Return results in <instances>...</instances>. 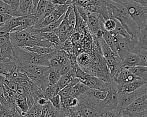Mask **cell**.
Here are the masks:
<instances>
[{
    "mask_svg": "<svg viewBox=\"0 0 147 117\" xmlns=\"http://www.w3.org/2000/svg\"><path fill=\"white\" fill-rule=\"evenodd\" d=\"M107 8L109 17L119 21L133 40L138 41L140 28L131 18L125 6L111 0H107Z\"/></svg>",
    "mask_w": 147,
    "mask_h": 117,
    "instance_id": "cell-1",
    "label": "cell"
},
{
    "mask_svg": "<svg viewBox=\"0 0 147 117\" xmlns=\"http://www.w3.org/2000/svg\"><path fill=\"white\" fill-rule=\"evenodd\" d=\"M13 62L18 68H22L33 65L49 67V60L52 53L39 54L29 51L24 48L12 46Z\"/></svg>",
    "mask_w": 147,
    "mask_h": 117,
    "instance_id": "cell-2",
    "label": "cell"
},
{
    "mask_svg": "<svg viewBox=\"0 0 147 117\" xmlns=\"http://www.w3.org/2000/svg\"><path fill=\"white\" fill-rule=\"evenodd\" d=\"M18 68V67H17ZM18 70L25 73L30 81L39 87L43 92L48 85V74L51 69L48 66L33 65L22 68Z\"/></svg>",
    "mask_w": 147,
    "mask_h": 117,
    "instance_id": "cell-3",
    "label": "cell"
},
{
    "mask_svg": "<svg viewBox=\"0 0 147 117\" xmlns=\"http://www.w3.org/2000/svg\"><path fill=\"white\" fill-rule=\"evenodd\" d=\"M122 5L126 9L129 14L138 26H147V7L129 0H111Z\"/></svg>",
    "mask_w": 147,
    "mask_h": 117,
    "instance_id": "cell-4",
    "label": "cell"
},
{
    "mask_svg": "<svg viewBox=\"0 0 147 117\" xmlns=\"http://www.w3.org/2000/svg\"><path fill=\"white\" fill-rule=\"evenodd\" d=\"M147 83L144 84L142 86L136 90L122 94L118 95V107L120 108H124L131 103L134 100L137 99L141 95L147 92Z\"/></svg>",
    "mask_w": 147,
    "mask_h": 117,
    "instance_id": "cell-5",
    "label": "cell"
},
{
    "mask_svg": "<svg viewBox=\"0 0 147 117\" xmlns=\"http://www.w3.org/2000/svg\"><path fill=\"white\" fill-rule=\"evenodd\" d=\"M130 68V67L121 66L112 77L111 82L117 85L118 91L124 84L132 81L138 77L131 73Z\"/></svg>",
    "mask_w": 147,
    "mask_h": 117,
    "instance_id": "cell-6",
    "label": "cell"
},
{
    "mask_svg": "<svg viewBox=\"0 0 147 117\" xmlns=\"http://www.w3.org/2000/svg\"><path fill=\"white\" fill-rule=\"evenodd\" d=\"M69 5L65 4L63 5H56L55 8L53 12L50 14L45 16L39 23L34 25L36 28H44L53 22L59 19L63 14L65 13Z\"/></svg>",
    "mask_w": 147,
    "mask_h": 117,
    "instance_id": "cell-7",
    "label": "cell"
},
{
    "mask_svg": "<svg viewBox=\"0 0 147 117\" xmlns=\"http://www.w3.org/2000/svg\"><path fill=\"white\" fill-rule=\"evenodd\" d=\"M121 110L127 114H136L147 110V92L141 95L126 107L121 108Z\"/></svg>",
    "mask_w": 147,
    "mask_h": 117,
    "instance_id": "cell-8",
    "label": "cell"
},
{
    "mask_svg": "<svg viewBox=\"0 0 147 117\" xmlns=\"http://www.w3.org/2000/svg\"><path fill=\"white\" fill-rule=\"evenodd\" d=\"M82 83L91 89H97L108 92L110 89L111 82H107L98 77L91 75L88 78L82 81Z\"/></svg>",
    "mask_w": 147,
    "mask_h": 117,
    "instance_id": "cell-9",
    "label": "cell"
},
{
    "mask_svg": "<svg viewBox=\"0 0 147 117\" xmlns=\"http://www.w3.org/2000/svg\"><path fill=\"white\" fill-rule=\"evenodd\" d=\"M6 58L13 60L12 44L9 33L0 37V60Z\"/></svg>",
    "mask_w": 147,
    "mask_h": 117,
    "instance_id": "cell-10",
    "label": "cell"
},
{
    "mask_svg": "<svg viewBox=\"0 0 147 117\" xmlns=\"http://www.w3.org/2000/svg\"><path fill=\"white\" fill-rule=\"evenodd\" d=\"M105 19L98 13H90L88 16L87 28L93 34H95L99 29H103V22Z\"/></svg>",
    "mask_w": 147,
    "mask_h": 117,
    "instance_id": "cell-11",
    "label": "cell"
},
{
    "mask_svg": "<svg viewBox=\"0 0 147 117\" xmlns=\"http://www.w3.org/2000/svg\"><path fill=\"white\" fill-rule=\"evenodd\" d=\"M116 46V53L120 59L122 60L124 57L130 52L128 44L126 38L117 34L115 38Z\"/></svg>",
    "mask_w": 147,
    "mask_h": 117,
    "instance_id": "cell-12",
    "label": "cell"
},
{
    "mask_svg": "<svg viewBox=\"0 0 147 117\" xmlns=\"http://www.w3.org/2000/svg\"><path fill=\"white\" fill-rule=\"evenodd\" d=\"M74 108L79 112L80 117H101L103 114L100 110L84 105L78 104Z\"/></svg>",
    "mask_w": 147,
    "mask_h": 117,
    "instance_id": "cell-13",
    "label": "cell"
},
{
    "mask_svg": "<svg viewBox=\"0 0 147 117\" xmlns=\"http://www.w3.org/2000/svg\"><path fill=\"white\" fill-rule=\"evenodd\" d=\"M0 117H22L20 111L14 104L7 103L0 105Z\"/></svg>",
    "mask_w": 147,
    "mask_h": 117,
    "instance_id": "cell-14",
    "label": "cell"
},
{
    "mask_svg": "<svg viewBox=\"0 0 147 117\" xmlns=\"http://www.w3.org/2000/svg\"><path fill=\"white\" fill-rule=\"evenodd\" d=\"M145 83L147 82H145L142 79L138 77L132 81L124 84L118 91V95L134 91L142 86Z\"/></svg>",
    "mask_w": 147,
    "mask_h": 117,
    "instance_id": "cell-15",
    "label": "cell"
},
{
    "mask_svg": "<svg viewBox=\"0 0 147 117\" xmlns=\"http://www.w3.org/2000/svg\"><path fill=\"white\" fill-rule=\"evenodd\" d=\"M14 103L20 111L21 115L22 116H25L26 112L29 108L26 98L25 96L20 95L17 93L15 97Z\"/></svg>",
    "mask_w": 147,
    "mask_h": 117,
    "instance_id": "cell-16",
    "label": "cell"
},
{
    "mask_svg": "<svg viewBox=\"0 0 147 117\" xmlns=\"http://www.w3.org/2000/svg\"><path fill=\"white\" fill-rule=\"evenodd\" d=\"M140 65V60L137 53L129 52L124 58L121 60L122 67H133Z\"/></svg>",
    "mask_w": 147,
    "mask_h": 117,
    "instance_id": "cell-17",
    "label": "cell"
},
{
    "mask_svg": "<svg viewBox=\"0 0 147 117\" xmlns=\"http://www.w3.org/2000/svg\"><path fill=\"white\" fill-rule=\"evenodd\" d=\"M16 65L13 60L6 58L0 60V74L5 76L11 74L14 69L16 68Z\"/></svg>",
    "mask_w": 147,
    "mask_h": 117,
    "instance_id": "cell-18",
    "label": "cell"
},
{
    "mask_svg": "<svg viewBox=\"0 0 147 117\" xmlns=\"http://www.w3.org/2000/svg\"><path fill=\"white\" fill-rule=\"evenodd\" d=\"M36 8L34 6L33 0H24L20 5L19 10L21 16H26L36 13Z\"/></svg>",
    "mask_w": 147,
    "mask_h": 117,
    "instance_id": "cell-19",
    "label": "cell"
},
{
    "mask_svg": "<svg viewBox=\"0 0 147 117\" xmlns=\"http://www.w3.org/2000/svg\"><path fill=\"white\" fill-rule=\"evenodd\" d=\"M29 51L34 52L39 54H48L54 52L61 48L58 46H51V47H44L38 46H33L32 47H25L22 48Z\"/></svg>",
    "mask_w": 147,
    "mask_h": 117,
    "instance_id": "cell-20",
    "label": "cell"
},
{
    "mask_svg": "<svg viewBox=\"0 0 147 117\" xmlns=\"http://www.w3.org/2000/svg\"><path fill=\"white\" fill-rule=\"evenodd\" d=\"M48 2V0H40L38 3H37L36 9V13H34V15L36 18V24H37L42 20L44 12L47 7Z\"/></svg>",
    "mask_w": 147,
    "mask_h": 117,
    "instance_id": "cell-21",
    "label": "cell"
},
{
    "mask_svg": "<svg viewBox=\"0 0 147 117\" xmlns=\"http://www.w3.org/2000/svg\"><path fill=\"white\" fill-rule=\"evenodd\" d=\"M69 115V111L67 109L60 108L57 110L52 105L48 109L45 117H67Z\"/></svg>",
    "mask_w": 147,
    "mask_h": 117,
    "instance_id": "cell-22",
    "label": "cell"
},
{
    "mask_svg": "<svg viewBox=\"0 0 147 117\" xmlns=\"http://www.w3.org/2000/svg\"><path fill=\"white\" fill-rule=\"evenodd\" d=\"M130 71L134 75L142 79L145 82H147V67L144 65H137L130 67Z\"/></svg>",
    "mask_w": 147,
    "mask_h": 117,
    "instance_id": "cell-23",
    "label": "cell"
},
{
    "mask_svg": "<svg viewBox=\"0 0 147 117\" xmlns=\"http://www.w3.org/2000/svg\"><path fill=\"white\" fill-rule=\"evenodd\" d=\"M91 88L87 87L82 82H79L75 84L72 89L71 95L77 98L86 93Z\"/></svg>",
    "mask_w": 147,
    "mask_h": 117,
    "instance_id": "cell-24",
    "label": "cell"
},
{
    "mask_svg": "<svg viewBox=\"0 0 147 117\" xmlns=\"http://www.w3.org/2000/svg\"><path fill=\"white\" fill-rule=\"evenodd\" d=\"M0 14H7L12 17H20L21 13L19 10H16L12 7L0 0Z\"/></svg>",
    "mask_w": 147,
    "mask_h": 117,
    "instance_id": "cell-25",
    "label": "cell"
},
{
    "mask_svg": "<svg viewBox=\"0 0 147 117\" xmlns=\"http://www.w3.org/2000/svg\"><path fill=\"white\" fill-rule=\"evenodd\" d=\"M74 78L75 77L74 76L71 69L67 73L61 75L58 82L57 83L60 89H61L65 86L70 84Z\"/></svg>",
    "mask_w": 147,
    "mask_h": 117,
    "instance_id": "cell-26",
    "label": "cell"
},
{
    "mask_svg": "<svg viewBox=\"0 0 147 117\" xmlns=\"http://www.w3.org/2000/svg\"><path fill=\"white\" fill-rule=\"evenodd\" d=\"M41 36H42L45 39L49 41L50 42L55 44L56 46L61 47V45L62 43L60 42V39L59 38V36L56 35L54 32H42L40 33Z\"/></svg>",
    "mask_w": 147,
    "mask_h": 117,
    "instance_id": "cell-27",
    "label": "cell"
},
{
    "mask_svg": "<svg viewBox=\"0 0 147 117\" xmlns=\"http://www.w3.org/2000/svg\"><path fill=\"white\" fill-rule=\"evenodd\" d=\"M147 26L140 28L138 42L141 48L147 49Z\"/></svg>",
    "mask_w": 147,
    "mask_h": 117,
    "instance_id": "cell-28",
    "label": "cell"
},
{
    "mask_svg": "<svg viewBox=\"0 0 147 117\" xmlns=\"http://www.w3.org/2000/svg\"><path fill=\"white\" fill-rule=\"evenodd\" d=\"M60 88L57 84V83L53 84V85H48L45 91H44V96L49 100V99L52 98V97L55 96L57 94H58Z\"/></svg>",
    "mask_w": 147,
    "mask_h": 117,
    "instance_id": "cell-29",
    "label": "cell"
},
{
    "mask_svg": "<svg viewBox=\"0 0 147 117\" xmlns=\"http://www.w3.org/2000/svg\"><path fill=\"white\" fill-rule=\"evenodd\" d=\"M42 107L36 102H34L26 112L25 117H40Z\"/></svg>",
    "mask_w": 147,
    "mask_h": 117,
    "instance_id": "cell-30",
    "label": "cell"
},
{
    "mask_svg": "<svg viewBox=\"0 0 147 117\" xmlns=\"http://www.w3.org/2000/svg\"><path fill=\"white\" fill-rule=\"evenodd\" d=\"M103 39L108 45V46L111 49V50L116 53L115 42L110 32L103 29Z\"/></svg>",
    "mask_w": 147,
    "mask_h": 117,
    "instance_id": "cell-31",
    "label": "cell"
},
{
    "mask_svg": "<svg viewBox=\"0 0 147 117\" xmlns=\"http://www.w3.org/2000/svg\"><path fill=\"white\" fill-rule=\"evenodd\" d=\"M61 74L60 73L59 69L56 68H51L48 74V85H53L56 84L60 77Z\"/></svg>",
    "mask_w": 147,
    "mask_h": 117,
    "instance_id": "cell-32",
    "label": "cell"
},
{
    "mask_svg": "<svg viewBox=\"0 0 147 117\" xmlns=\"http://www.w3.org/2000/svg\"><path fill=\"white\" fill-rule=\"evenodd\" d=\"M116 25L114 31L118 34L121 35V36L125 37L127 40H130L133 39L132 37L130 36V35L128 33V32L126 31V30L124 28V27L122 25V24L120 23L119 21L115 19Z\"/></svg>",
    "mask_w": 147,
    "mask_h": 117,
    "instance_id": "cell-33",
    "label": "cell"
},
{
    "mask_svg": "<svg viewBox=\"0 0 147 117\" xmlns=\"http://www.w3.org/2000/svg\"><path fill=\"white\" fill-rule=\"evenodd\" d=\"M116 23L115 19L113 18H107L103 21V29L107 32H112L115 30Z\"/></svg>",
    "mask_w": 147,
    "mask_h": 117,
    "instance_id": "cell-34",
    "label": "cell"
},
{
    "mask_svg": "<svg viewBox=\"0 0 147 117\" xmlns=\"http://www.w3.org/2000/svg\"><path fill=\"white\" fill-rule=\"evenodd\" d=\"M92 95L94 98L99 100L104 99L107 95V91H103L97 89H91Z\"/></svg>",
    "mask_w": 147,
    "mask_h": 117,
    "instance_id": "cell-35",
    "label": "cell"
},
{
    "mask_svg": "<svg viewBox=\"0 0 147 117\" xmlns=\"http://www.w3.org/2000/svg\"><path fill=\"white\" fill-rule=\"evenodd\" d=\"M137 54L140 60V65L147 66V49L141 48Z\"/></svg>",
    "mask_w": 147,
    "mask_h": 117,
    "instance_id": "cell-36",
    "label": "cell"
},
{
    "mask_svg": "<svg viewBox=\"0 0 147 117\" xmlns=\"http://www.w3.org/2000/svg\"><path fill=\"white\" fill-rule=\"evenodd\" d=\"M74 85L72 84H68L63 88L60 89L58 94L60 96V97H67L71 95V91L72 87H74Z\"/></svg>",
    "mask_w": 147,
    "mask_h": 117,
    "instance_id": "cell-37",
    "label": "cell"
},
{
    "mask_svg": "<svg viewBox=\"0 0 147 117\" xmlns=\"http://www.w3.org/2000/svg\"><path fill=\"white\" fill-rule=\"evenodd\" d=\"M52 106L57 110H60L61 108V98L59 94H57L55 96L49 99Z\"/></svg>",
    "mask_w": 147,
    "mask_h": 117,
    "instance_id": "cell-38",
    "label": "cell"
},
{
    "mask_svg": "<svg viewBox=\"0 0 147 117\" xmlns=\"http://www.w3.org/2000/svg\"><path fill=\"white\" fill-rule=\"evenodd\" d=\"M71 69V63L70 61H67L66 63H65L64 64H62L59 68V71L60 72V73L61 74V75H64L65 73H67L68 71H70V69Z\"/></svg>",
    "mask_w": 147,
    "mask_h": 117,
    "instance_id": "cell-39",
    "label": "cell"
},
{
    "mask_svg": "<svg viewBox=\"0 0 147 117\" xmlns=\"http://www.w3.org/2000/svg\"><path fill=\"white\" fill-rule=\"evenodd\" d=\"M121 108L117 107L116 108L112 110H109L105 112L101 116V117H117V114L119 113L120 111Z\"/></svg>",
    "mask_w": 147,
    "mask_h": 117,
    "instance_id": "cell-40",
    "label": "cell"
},
{
    "mask_svg": "<svg viewBox=\"0 0 147 117\" xmlns=\"http://www.w3.org/2000/svg\"><path fill=\"white\" fill-rule=\"evenodd\" d=\"M5 3H7L11 7H12L14 9L18 10H19L20 5V0H1Z\"/></svg>",
    "mask_w": 147,
    "mask_h": 117,
    "instance_id": "cell-41",
    "label": "cell"
},
{
    "mask_svg": "<svg viewBox=\"0 0 147 117\" xmlns=\"http://www.w3.org/2000/svg\"><path fill=\"white\" fill-rule=\"evenodd\" d=\"M55 5H54L51 1L48 0V5H47V7L46 8V10L44 12V15H43V18L42 19L47 15L50 14L51 13H52L53 12V11L54 10L55 8Z\"/></svg>",
    "mask_w": 147,
    "mask_h": 117,
    "instance_id": "cell-42",
    "label": "cell"
},
{
    "mask_svg": "<svg viewBox=\"0 0 147 117\" xmlns=\"http://www.w3.org/2000/svg\"><path fill=\"white\" fill-rule=\"evenodd\" d=\"M51 103L50 102V101L48 100L46 103L42 106V109H41V114L40 117H45V115L47 114V112L48 110V109L49 108V107L51 106Z\"/></svg>",
    "mask_w": 147,
    "mask_h": 117,
    "instance_id": "cell-43",
    "label": "cell"
},
{
    "mask_svg": "<svg viewBox=\"0 0 147 117\" xmlns=\"http://www.w3.org/2000/svg\"><path fill=\"white\" fill-rule=\"evenodd\" d=\"M55 5H72L71 0H49Z\"/></svg>",
    "mask_w": 147,
    "mask_h": 117,
    "instance_id": "cell-44",
    "label": "cell"
},
{
    "mask_svg": "<svg viewBox=\"0 0 147 117\" xmlns=\"http://www.w3.org/2000/svg\"><path fill=\"white\" fill-rule=\"evenodd\" d=\"M13 17L7 14H0V23L5 24Z\"/></svg>",
    "mask_w": 147,
    "mask_h": 117,
    "instance_id": "cell-45",
    "label": "cell"
},
{
    "mask_svg": "<svg viewBox=\"0 0 147 117\" xmlns=\"http://www.w3.org/2000/svg\"><path fill=\"white\" fill-rule=\"evenodd\" d=\"M48 100L44 96H41V97L38 98L36 100L35 102H36V103H37V104H38L39 105L42 106H44V105L46 103V102H47Z\"/></svg>",
    "mask_w": 147,
    "mask_h": 117,
    "instance_id": "cell-46",
    "label": "cell"
},
{
    "mask_svg": "<svg viewBox=\"0 0 147 117\" xmlns=\"http://www.w3.org/2000/svg\"><path fill=\"white\" fill-rule=\"evenodd\" d=\"M129 1L136 2L142 6L147 7V0H129Z\"/></svg>",
    "mask_w": 147,
    "mask_h": 117,
    "instance_id": "cell-47",
    "label": "cell"
},
{
    "mask_svg": "<svg viewBox=\"0 0 147 117\" xmlns=\"http://www.w3.org/2000/svg\"><path fill=\"white\" fill-rule=\"evenodd\" d=\"M6 79V78L5 76L0 74V86L1 87H2L3 84L5 83Z\"/></svg>",
    "mask_w": 147,
    "mask_h": 117,
    "instance_id": "cell-48",
    "label": "cell"
},
{
    "mask_svg": "<svg viewBox=\"0 0 147 117\" xmlns=\"http://www.w3.org/2000/svg\"><path fill=\"white\" fill-rule=\"evenodd\" d=\"M117 117H126V116H125V115L121 112V110H120V111L119 112V113L117 114Z\"/></svg>",
    "mask_w": 147,
    "mask_h": 117,
    "instance_id": "cell-49",
    "label": "cell"
},
{
    "mask_svg": "<svg viewBox=\"0 0 147 117\" xmlns=\"http://www.w3.org/2000/svg\"><path fill=\"white\" fill-rule=\"evenodd\" d=\"M40 0H33V5H34V6L36 8V6H37V3H38Z\"/></svg>",
    "mask_w": 147,
    "mask_h": 117,
    "instance_id": "cell-50",
    "label": "cell"
},
{
    "mask_svg": "<svg viewBox=\"0 0 147 117\" xmlns=\"http://www.w3.org/2000/svg\"><path fill=\"white\" fill-rule=\"evenodd\" d=\"M24 1V0H20V5H21Z\"/></svg>",
    "mask_w": 147,
    "mask_h": 117,
    "instance_id": "cell-51",
    "label": "cell"
},
{
    "mask_svg": "<svg viewBox=\"0 0 147 117\" xmlns=\"http://www.w3.org/2000/svg\"><path fill=\"white\" fill-rule=\"evenodd\" d=\"M67 117H71L70 115H69V116H67Z\"/></svg>",
    "mask_w": 147,
    "mask_h": 117,
    "instance_id": "cell-52",
    "label": "cell"
},
{
    "mask_svg": "<svg viewBox=\"0 0 147 117\" xmlns=\"http://www.w3.org/2000/svg\"><path fill=\"white\" fill-rule=\"evenodd\" d=\"M70 116H71V115H70ZM71 116V117H76V116Z\"/></svg>",
    "mask_w": 147,
    "mask_h": 117,
    "instance_id": "cell-53",
    "label": "cell"
},
{
    "mask_svg": "<svg viewBox=\"0 0 147 117\" xmlns=\"http://www.w3.org/2000/svg\"><path fill=\"white\" fill-rule=\"evenodd\" d=\"M23 117H25V116H23Z\"/></svg>",
    "mask_w": 147,
    "mask_h": 117,
    "instance_id": "cell-54",
    "label": "cell"
},
{
    "mask_svg": "<svg viewBox=\"0 0 147 117\" xmlns=\"http://www.w3.org/2000/svg\"><path fill=\"white\" fill-rule=\"evenodd\" d=\"M22 117H23V116H22Z\"/></svg>",
    "mask_w": 147,
    "mask_h": 117,
    "instance_id": "cell-55",
    "label": "cell"
}]
</instances>
